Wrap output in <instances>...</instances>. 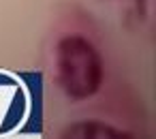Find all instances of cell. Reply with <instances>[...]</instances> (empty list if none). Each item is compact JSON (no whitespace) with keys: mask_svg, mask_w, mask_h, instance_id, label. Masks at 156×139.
<instances>
[{"mask_svg":"<svg viewBox=\"0 0 156 139\" xmlns=\"http://www.w3.org/2000/svg\"><path fill=\"white\" fill-rule=\"evenodd\" d=\"M137 2H141V0H137Z\"/></svg>","mask_w":156,"mask_h":139,"instance_id":"obj_3","label":"cell"},{"mask_svg":"<svg viewBox=\"0 0 156 139\" xmlns=\"http://www.w3.org/2000/svg\"><path fill=\"white\" fill-rule=\"evenodd\" d=\"M105 77L98 49L81 34H66L56 45V79L71 101L94 96Z\"/></svg>","mask_w":156,"mask_h":139,"instance_id":"obj_1","label":"cell"},{"mask_svg":"<svg viewBox=\"0 0 156 139\" xmlns=\"http://www.w3.org/2000/svg\"><path fill=\"white\" fill-rule=\"evenodd\" d=\"M60 139H130V135L101 120H81L66 126Z\"/></svg>","mask_w":156,"mask_h":139,"instance_id":"obj_2","label":"cell"}]
</instances>
